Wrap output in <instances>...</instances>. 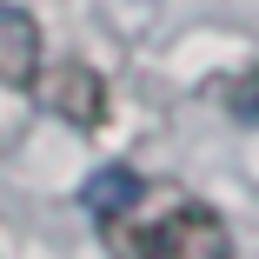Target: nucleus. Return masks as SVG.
<instances>
[{"label": "nucleus", "mask_w": 259, "mask_h": 259, "mask_svg": "<svg viewBox=\"0 0 259 259\" xmlns=\"http://www.w3.org/2000/svg\"><path fill=\"white\" fill-rule=\"evenodd\" d=\"M54 113L73 120V126H100V120H107V87H100L93 67L67 60V67L54 73Z\"/></svg>", "instance_id": "nucleus-3"}, {"label": "nucleus", "mask_w": 259, "mask_h": 259, "mask_svg": "<svg viewBox=\"0 0 259 259\" xmlns=\"http://www.w3.org/2000/svg\"><path fill=\"white\" fill-rule=\"evenodd\" d=\"M40 80V27L27 7L0 0V87H33Z\"/></svg>", "instance_id": "nucleus-2"}, {"label": "nucleus", "mask_w": 259, "mask_h": 259, "mask_svg": "<svg viewBox=\"0 0 259 259\" xmlns=\"http://www.w3.org/2000/svg\"><path fill=\"white\" fill-rule=\"evenodd\" d=\"M107 239L126 252V259H226V226L213 206L199 199H153V186L140 180V193L126 206H113L107 220Z\"/></svg>", "instance_id": "nucleus-1"}]
</instances>
